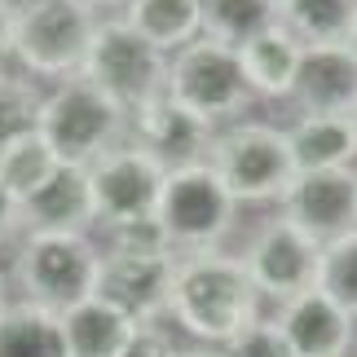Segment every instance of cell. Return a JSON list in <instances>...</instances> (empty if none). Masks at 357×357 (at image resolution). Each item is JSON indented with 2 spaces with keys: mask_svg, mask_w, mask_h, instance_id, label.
<instances>
[{
  "mask_svg": "<svg viewBox=\"0 0 357 357\" xmlns=\"http://www.w3.org/2000/svg\"><path fill=\"white\" fill-rule=\"evenodd\" d=\"M269 26H278V0H203V36L229 49H243Z\"/></svg>",
  "mask_w": 357,
  "mask_h": 357,
  "instance_id": "cb8c5ba5",
  "label": "cell"
},
{
  "mask_svg": "<svg viewBox=\"0 0 357 357\" xmlns=\"http://www.w3.org/2000/svg\"><path fill=\"white\" fill-rule=\"evenodd\" d=\"M318 287L357 318V229L322 243V278H318Z\"/></svg>",
  "mask_w": 357,
  "mask_h": 357,
  "instance_id": "484cf974",
  "label": "cell"
},
{
  "mask_svg": "<svg viewBox=\"0 0 357 357\" xmlns=\"http://www.w3.org/2000/svg\"><path fill=\"white\" fill-rule=\"evenodd\" d=\"M155 216L163 221L176 252H216L238 221V199L225 190L212 163L199 159L168 172Z\"/></svg>",
  "mask_w": 357,
  "mask_h": 357,
  "instance_id": "52a82bcc",
  "label": "cell"
},
{
  "mask_svg": "<svg viewBox=\"0 0 357 357\" xmlns=\"http://www.w3.org/2000/svg\"><path fill=\"white\" fill-rule=\"evenodd\" d=\"M176 357H225L221 349H185V353H176Z\"/></svg>",
  "mask_w": 357,
  "mask_h": 357,
  "instance_id": "d6a6232c",
  "label": "cell"
},
{
  "mask_svg": "<svg viewBox=\"0 0 357 357\" xmlns=\"http://www.w3.org/2000/svg\"><path fill=\"white\" fill-rule=\"evenodd\" d=\"M9 305V278H5V265H0V309Z\"/></svg>",
  "mask_w": 357,
  "mask_h": 357,
  "instance_id": "836d02e7",
  "label": "cell"
},
{
  "mask_svg": "<svg viewBox=\"0 0 357 357\" xmlns=\"http://www.w3.org/2000/svg\"><path fill=\"white\" fill-rule=\"evenodd\" d=\"M353 119H357V111H353Z\"/></svg>",
  "mask_w": 357,
  "mask_h": 357,
  "instance_id": "d590c367",
  "label": "cell"
},
{
  "mask_svg": "<svg viewBox=\"0 0 357 357\" xmlns=\"http://www.w3.org/2000/svg\"><path fill=\"white\" fill-rule=\"evenodd\" d=\"M98 9L89 0H18L13 9V62L40 79H71L84 71Z\"/></svg>",
  "mask_w": 357,
  "mask_h": 357,
  "instance_id": "3957f363",
  "label": "cell"
},
{
  "mask_svg": "<svg viewBox=\"0 0 357 357\" xmlns=\"http://www.w3.org/2000/svg\"><path fill=\"white\" fill-rule=\"evenodd\" d=\"M300 58H305V45H300L287 26H269V31H260L256 40H247V45L238 49V62H243V75H247L252 98H260V102H291Z\"/></svg>",
  "mask_w": 357,
  "mask_h": 357,
  "instance_id": "e0dca14e",
  "label": "cell"
},
{
  "mask_svg": "<svg viewBox=\"0 0 357 357\" xmlns=\"http://www.w3.org/2000/svg\"><path fill=\"white\" fill-rule=\"evenodd\" d=\"M89 5H93V9H128L132 0H89Z\"/></svg>",
  "mask_w": 357,
  "mask_h": 357,
  "instance_id": "1f68e13d",
  "label": "cell"
},
{
  "mask_svg": "<svg viewBox=\"0 0 357 357\" xmlns=\"http://www.w3.org/2000/svg\"><path fill=\"white\" fill-rule=\"evenodd\" d=\"M111 252H123V256H176V247L168 238V229H163V221L150 212V216H137V221L111 225Z\"/></svg>",
  "mask_w": 357,
  "mask_h": 357,
  "instance_id": "4316f807",
  "label": "cell"
},
{
  "mask_svg": "<svg viewBox=\"0 0 357 357\" xmlns=\"http://www.w3.org/2000/svg\"><path fill=\"white\" fill-rule=\"evenodd\" d=\"M212 137H216L212 123L199 119L195 111H185L181 102H172L168 93L150 98L146 106H137V111L128 115V142L150 150L168 172L208 159Z\"/></svg>",
  "mask_w": 357,
  "mask_h": 357,
  "instance_id": "4fadbf2b",
  "label": "cell"
},
{
  "mask_svg": "<svg viewBox=\"0 0 357 357\" xmlns=\"http://www.w3.org/2000/svg\"><path fill=\"white\" fill-rule=\"evenodd\" d=\"M291 102L300 115H353L357 111V53L340 45H305Z\"/></svg>",
  "mask_w": 357,
  "mask_h": 357,
  "instance_id": "5bb4252c",
  "label": "cell"
},
{
  "mask_svg": "<svg viewBox=\"0 0 357 357\" xmlns=\"http://www.w3.org/2000/svg\"><path fill=\"white\" fill-rule=\"evenodd\" d=\"M278 326L287 335V344H291L296 357H349L353 349V331H357V318L331 300L322 291V287H313V291L287 300L278 305Z\"/></svg>",
  "mask_w": 357,
  "mask_h": 357,
  "instance_id": "9a60e30c",
  "label": "cell"
},
{
  "mask_svg": "<svg viewBox=\"0 0 357 357\" xmlns=\"http://www.w3.org/2000/svg\"><path fill=\"white\" fill-rule=\"evenodd\" d=\"M58 318H62L66 357H123V349L137 335V322L102 296L79 300L75 309L58 313Z\"/></svg>",
  "mask_w": 357,
  "mask_h": 357,
  "instance_id": "ac0fdd59",
  "label": "cell"
},
{
  "mask_svg": "<svg viewBox=\"0 0 357 357\" xmlns=\"http://www.w3.org/2000/svg\"><path fill=\"white\" fill-rule=\"evenodd\" d=\"M221 353L225 357H296L291 344H287V335H282V326H278V318H256L252 326H243Z\"/></svg>",
  "mask_w": 357,
  "mask_h": 357,
  "instance_id": "83f0119b",
  "label": "cell"
},
{
  "mask_svg": "<svg viewBox=\"0 0 357 357\" xmlns=\"http://www.w3.org/2000/svg\"><path fill=\"white\" fill-rule=\"evenodd\" d=\"M89 181H93V199H98V221L119 225V221L150 216L159 208L168 168H163L150 150L132 146V142H119L115 150H106L89 168Z\"/></svg>",
  "mask_w": 357,
  "mask_h": 357,
  "instance_id": "30bf717a",
  "label": "cell"
},
{
  "mask_svg": "<svg viewBox=\"0 0 357 357\" xmlns=\"http://www.w3.org/2000/svg\"><path fill=\"white\" fill-rule=\"evenodd\" d=\"M243 265L252 273L260 300H273V305H287V300L305 296L318 287L322 278V243L300 229L287 216H269L260 221V229L252 234L243 252Z\"/></svg>",
  "mask_w": 357,
  "mask_h": 357,
  "instance_id": "9c48e42d",
  "label": "cell"
},
{
  "mask_svg": "<svg viewBox=\"0 0 357 357\" xmlns=\"http://www.w3.org/2000/svg\"><path fill=\"white\" fill-rule=\"evenodd\" d=\"M36 132L49 142L62 168H93L106 150L128 142V111L84 75H71L45 93Z\"/></svg>",
  "mask_w": 357,
  "mask_h": 357,
  "instance_id": "7a4b0ae2",
  "label": "cell"
},
{
  "mask_svg": "<svg viewBox=\"0 0 357 357\" xmlns=\"http://www.w3.org/2000/svg\"><path fill=\"white\" fill-rule=\"evenodd\" d=\"M208 163L216 168L229 195L238 199V208L243 203H282L300 172L287 128L260 119H238L216 128L208 146Z\"/></svg>",
  "mask_w": 357,
  "mask_h": 357,
  "instance_id": "277c9868",
  "label": "cell"
},
{
  "mask_svg": "<svg viewBox=\"0 0 357 357\" xmlns=\"http://www.w3.org/2000/svg\"><path fill=\"white\" fill-rule=\"evenodd\" d=\"M181 256H123V252H102V273H98V296L123 309L137 326H150L168 313L172 300V278Z\"/></svg>",
  "mask_w": 357,
  "mask_h": 357,
  "instance_id": "8fae6325",
  "label": "cell"
},
{
  "mask_svg": "<svg viewBox=\"0 0 357 357\" xmlns=\"http://www.w3.org/2000/svg\"><path fill=\"white\" fill-rule=\"evenodd\" d=\"M296 168L322 172V168H353L357 163V119L353 115H300L287 128Z\"/></svg>",
  "mask_w": 357,
  "mask_h": 357,
  "instance_id": "d6986e66",
  "label": "cell"
},
{
  "mask_svg": "<svg viewBox=\"0 0 357 357\" xmlns=\"http://www.w3.org/2000/svg\"><path fill=\"white\" fill-rule=\"evenodd\" d=\"M13 9L18 0H0V66L13 58Z\"/></svg>",
  "mask_w": 357,
  "mask_h": 357,
  "instance_id": "4dcf8cb0",
  "label": "cell"
},
{
  "mask_svg": "<svg viewBox=\"0 0 357 357\" xmlns=\"http://www.w3.org/2000/svg\"><path fill=\"white\" fill-rule=\"evenodd\" d=\"M58 168H62V163L49 150L45 137L26 132V137H18V142H9L5 150H0V190L22 208V203H31L40 190L53 181Z\"/></svg>",
  "mask_w": 357,
  "mask_h": 357,
  "instance_id": "7402d4cb",
  "label": "cell"
},
{
  "mask_svg": "<svg viewBox=\"0 0 357 357\" xmlns=\"http://www.w3.org/2000/svg\"><path fill=\"white\" fill-rule=\"evenodd\" d=\"M278 208L287 221L309 229L318 243L349 234V229H357V168L296 172V181Z\"/></svg>",
  "mask_w": 357,
  "mask_h": 357,
  "instance_id": "7c38bea8",
  "label": "cell"
},
{
  "mask_svg": "<svg viewBox=\"0 0 357 357\" xmlns=\"http://www.w3.org/2000/svg\"><path fill=\"white\" fill-rule=\"evenodd\" d=\"M123 357H176V349H172L168 331H163L159 322H150V326H137V335H132V344L123 349Z\"/></svg>",
  "mask_w": 357,
  "mask_h": 357,
  "instance_id": "f1b7e54d",
  "label": "cell"
},
{
  "mask_svg": "<svg viewBox=\"0 0 357 357\" xmlns=\"http://www.w3.org/2000/svg\"><path fill=\"white\" fill-rule=\"evenodd\" d=\"M168 313L195 340L225 349L243 326L260 318V291L243 256H225L221 247L216 252H190L176 260Z\"/></svg>",
  "mask_w": 357,
  "mask_h": 357,
  "instance_id": "6da1fadb",
  "label": "cell"
},
{
  "mask_svg": "<svg viewBox=\"0 0 357 357\" xmlns=\"http://www.w3.org/2000/svg\"><path fill=\"white\" fill-rule=\"evenodd\" d=\"M123 22L172 58L176 49L203 36V0H132L123 9Z\"/></svg>",
  "mask_w": 357,
  "mask_h": 357,
  "instance_id": "44dd1931",
  "label": "cell"
},
{
  "mask_svg": "<svg viewBox=\"0 0 357 357\" xmlns=\"http://www.w3.org/2000/svg\"><path fill=\"white\" fill-rule=\"evenodd\" d=\"M168 98L181 102L185 111L208 119L212 128L238 123L252 106V89H247L238 49L221 45V40H190L185 49H176L168 58Z\"/></svg>",
  "mask_w": 357,
  "mask_h": 357,
  "instance_id": "8992f818",
  "label": "cell"
},
{
  "mask_svg": "<svg viewBox=\"0 0 357 357\" xmlns=\"http://www.w3.org/2000/svg\"><path fill=\"white\" fill-rule=\"evenodd\" d=\"M102 252L89 234H53V229H22L18 234V282L22 300L40 309L66 313L79 300L98 296Z\"/></svg>",
  "mask_w": 357,
  "mask_h": 357,
  "instance_id": "5b68a950",
  "label": "cell"
},
{
  "mask_svg": "<svg viewBox=\"0 0 357 357\" xmlns=\"http://www.w3.org/2000/svg\"><path fill=\"white\" fill-rule=\"evenodd\" d=\"M79 75L132 115L150 98L168 93V53L155 49L137 26L123 22V13H115V18H98V31H93Z\"/></svg>",
  "mask_w": 357,
  "mask_h": 357,
  "instance_id": "ba28073f",
  "label": "cell"
},
{
  "mask_svg": "<svg viewBox=\"0 0 357 357\" xmlns=\"http://www.w3.org/2000/svg\"><path fill=\"white\" fill-rule=\"evenodd\" d=\"M349 45H353V53H357V22H353V31H349Z\"/></svg>",
  "mask_w": 357,
  "mask_h": 357,
  "instance_id": "e575fe53",
  "label": "cell"
},
{
  "mask_svg": "<svg viewBox=\"0 0 357 357\" xmlns=\"http://www.w3.org/2000/svg\"><path fill=\"white\" fill-rule=\"evenodd\" d=\"M357 22V0H278V26L300 45H340Z\"/></svg>",
  "mask_w": 357,
  "mask_h": 357,
  "instance_id": "603a6c76",
  "label": "cell"
},
{
  "mask_svg": "<svg viewBox=\"0 0 357 357\" xmlns=\"http://www.w3.org/2000/svg\"><path fill=\"white\" fill-rule=\"evenodd\" d=\"M0 357H66L62 318L31 300H9L0 309Z\"/></svg>",
  "mask_w": 357,
  "mask_h": 357,
  "instance_id": "ffe728a7",
  "label": "cell"
},
{
  "mask_svg": "<svg viewBox=\"0 0 357 357\" xmlns=\"http://www.w3.org/2000/svg\"><path fill=\"white\" fill-rule=\"evenodd\" d=\"M18 234H22V208L0 190V247H5L9 238H18Z\"/></svg>",
  "mask_w": 357,
  "mask_h": 357,
  "instance_id": "f546056e",
  "label": "cell"
},
{
  "mask_svg": "<svg viewBox=\"0 0 357 357\" xmlns=\"http://www.w3.org/2000/svg\"><path fill=\"white\" fill-rule=\"evenodd\" d=\"M98 221L89 168H58L53 181L31 203H22V229H53V234H89Z\"/></svg>",
  "mask_w": 357,
  "mask_h": 357,
  "instance_id": "2e32d148",
  "label": "cell"
},
{
  "mask_svg": "<svg viewBox=\"0 0 357 357\" xmlns=\"http://www.w3.org/2000/svg\"><path fill=\"white\" fill-rule=\"evenodd\" d=\"M40 106H45V93H40L36 79L26 71L0 66V150L26 132H36Z\"/></svg>",
  "mask_w": 357,
  "mask_h": 357,
  "instance_id": "d4e9b609",
  "label": "cell"
}]
</instances>
